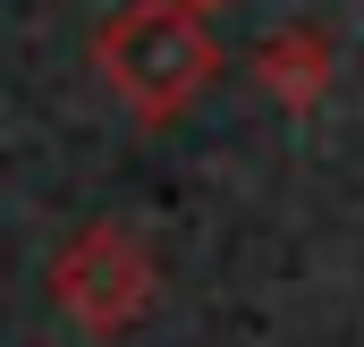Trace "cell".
Masks as SVG:
<instances>
[{"label":"cell","instance_id":"4","mask_svg":"<svg viewBox=\"0 0 364 347\" xmlns=\"http://www.w3.org/2000/svg\"><path fill=\"white\" fill-rule=\"evenodd\" d=\"M178 9L186 17H212V9H229V0H178Z\"/></svg>","mask_w":364,"mask_h":347},{"label":"cell","instance_id":"1","mask_svg":"<svg viewBox=\"0 0 364 347\" xmlns=\"http://www.w3.org/2000/svg\"><path fill=\"white\" fill-rule=\"evenodd\" d=\"M93 68L144 127H170L195 93L220 77V43L203 17H186L178 0H127L102 34H93Z\"/></svg>","mask_w":364,"mask_h":347},{"label":"cell","instance_id":"3","mask_svg":"<svg viewBox=\"0 0 364 347\" xmlns=\"http://www.w3.org/2000/svg\"><path fill=\"white\" fill-rule=\"evenodd\" d=\"M331 68H339V51H331L322 26H279V34H263V51H255V85L272 93L279 110H314L331 93Z\"/></svg>","mask_w":364,"mask_h":347},{"label":"cell","instance_id":"2","mask_svg":"<svg viewBox=\"0 0 364 347\" xmlns=\"http://www.w3.org/2000/svg\"><path fill=\"white\" fill-rule=\"evenodd\" d=\"M51 305L93 331V339H110V331H127L144 305H153V246L127 229V220H85L60 255H51Z\"/></svg>","mask_w":364,"mask_h":347}]
</instances>
